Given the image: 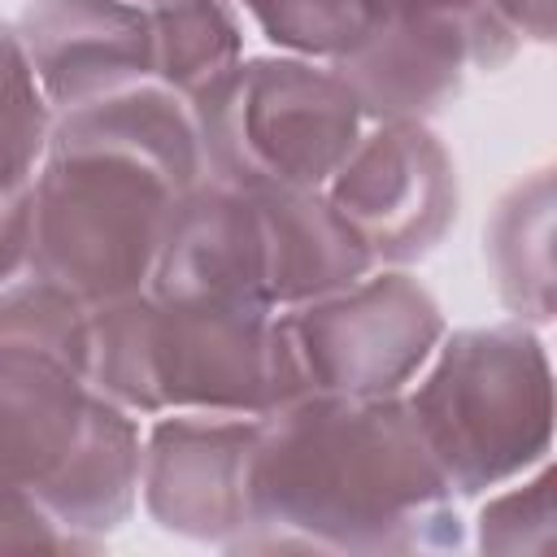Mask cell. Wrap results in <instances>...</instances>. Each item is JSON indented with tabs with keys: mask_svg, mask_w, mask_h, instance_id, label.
Returning <instances> with one entry per match:
<instances>
[{
	"mask_svg": "<svg viewBox=\"0 0 557 557\" xmlns=\"http://www.w3.org/2000/svg\"><path fill=\"white\" fill-rule=\"evenodd\" d=\"M461 548H470V518L405 396L300 392L261 418L248 457V527L222 553Z\"/></svg>",
	"mask_w": 557,
	"mask_h": 557,
	"instance_id": "cell-1",
	"label": "cell"
},
{
	"mask_svg": "<svg viewBox=\"0 0 557 557\" xmlns=\"http://www.w3.org/2000/svg\"><path fill=\"white\" fill-rule=\"evenodd\" d=\"M87 379L139 418L174 409L265 418L305 392L278 309L157 292L96 309Z\"/></svg>",
	"mask_w": 557,
	"mask_h": 557,
	"instance_id": "cell-2",
	"label": "cell"
},
{
	"mask_svg": "<svg viewBox=\"0 0 557 557\" xmlns=\"http://www.w3.org/2000/svg\"><path fill=\"white\" fill-rule=\"evenodd\" d=\"M400 396L461 505L553 457V361L540 326H448Z\"/></svg>",
	"mask_w": 557,
	"mask_h": 557,
	"instance_id": "cell-3",
	"label": "cell"
},
{
	"mask_svg": "<svg viewBox=\"0 0 557 557\" xmlns=\"http://www.w3.org/2000/svg\"><path fill=\"white\" fill-rule=\"evenodd\" d=\"M205 174L248 191L326 187L366 131V109L331 61L248 52L196 100Z\"/></svg>",
	"mask_w": 557,
	"mask_h": 557,
	"instance_id": "cell-4",
	"label": "cell"
},
{
	"mask_svg": "<svg viewBox=\"0 0 557 557\" xmlns=\"http://www.w3.org/2000/svg\"><path fill=\"white\" fill-rule=\"evenodd\" d=\"M178 191L126 152L48 144L30 183L35 265L91 309L148 292Z\"/></svg>",
	"mask_w": 557,
	"mask_h": 557,
	"instance_id": "cell-5",
	"label": "cell"
},
{
	"mask_svg": "<svg viewBox=\"0 0 557 557\" xmlns=\"http://www.w3.org/2000/svg\"><path fill=\"white\" fill-rule=\"evenodd\" d=\"M278 318L305 392L348 396H400L448 331L440 296L405 265H374Z\"/></svg>",
	"mask_w": 557,
	"mask_h": 557,
	"instance_id": "cell-6",
	"label": "cell"
},
{
	"mask_svg": "<svg viewBox=\"0 0 557 557\" xmlns=\"http://www.w3.org/2000/svg\"><path fill=\"white\" fill-rule=\"evenodd\" d=\"M361 231L379 265L418 270L444 248L461 209L457 157L418 117H374L322 187Z\"/></svg>",
	"mask_w": 557,
	"mask_h": 557,
	"instance_id": "cell-7",
	"label": "cell"
},
{
	"mask_svg": "<svg viewBox=\"0 0 557 557\" xmlns=\"http://www.w3.org/2000/svg\"><path fill=\"white\" fill-rule=\"evenodd\" d=\"M261 418L174 409L144 418L139 513L178 540L226 548L248 527V457Z\"/></svg>",
	"mask_w": 557,
	"mask_h": 557,
	"instance_id": "cell-8",
	"label": "cell"
},
{
	"mask_svg": "<svg viewBox=\"0 0 557 557\" xmlns=\"http://www.w3.org/2000/svg\"><path fill=\"white\" fill-rule=\"evenodd\" d=\"M9 22L52 113L157 78L152 9L139 0H22Z\"/></svg>",
	"mask_w": 557,
	"mask_h": 557,
	"instance_id": "cell-9",
	"label": "cell"
},
{
	"mask_svg": "<svg viewBox=\"0 0 557 557\" xmlns=\"http://www.w3.org/2000/svg\"><path fill=\"white\" fill-rule=\"evenodd\" d=\"M157 296L265 305V226L257 191L226 178H196L178 191L152 274Z\"/></svg>",
	"mask_w": 557,
	"mask_h": 557,
	"instance_id": "cell-10",
	"label": "cell"
},
{
	"mask_svg": "<svg viewBox=\"0 0 557 557\" xmlns=\"http://www.w3.org/2000/svg\"><path fill=\"white\" fill-rule=\"evenodd\" d=\"M96 387L52 348L0 339V474L44 487L74 453Z\"/></svg>",
	"mask_w": 557,
	"mask_h": 557,
	"instance_id": "cell-11",
	"label": "cell"
},
{
	"mask_svg": "<svg viewBox=\"0 0 557 557\" xmlns=\"http://www.w3.org/2000/svg\"><path fill=\"white\" fill-rule=\"evenodd\" d=\"M139 461H144V418L96 392L74 453L44 487H35L39 505L70 535L74 553H96L126 522H135Z\"/></svg>",
	"mask_w": 557,
	"mask_h": 557,
	"instance_id": "cell-12",
	"label": "cell"
},
{
	"mask_svg": "<svg viewBox=\"0 0 557 557\" xmlns=\"http://www.w3.org/2000/svg\"><path fill=\"white\" fill-rule=\"evenodd\" d=\"M357 91L366 117H418L435 122L453 109L479 74V52L466 30L370 26L352 52L331 61Z\"/></svg>",
	"mask_w": 557,
	"mask_h": 557,
	"instance_id": "cell-13",
	"label": "cell"
},
{
	"mask_svg": "<svg viewBox=\"0 0 557 557\" xmlns=\"http://www.w3.org/2000/svg\"><path fill=\"white\" fill-rule=\"evenodd\" d=\"M265 226V300L270 309H296L344 292L379 261L361 231L335 209L322 187L257 191Z\"/></svg>",
	"mask_w": 557,
	"mask_h": 557,
	"instance_id": "cell-14",
	"label": "cell"
},
{
	"mask_svg": "<svg viewBox=\"0 0 557 557\" xmlns=\"http://www.w3.org/2000/svg\"><path fill=\"white\" fill-rule=\"evenodd\" d=\"M52 144L74 148H109L126 152L152 170H161L174 187H191L205 178V144L196 104L161 78H144L70 113H57Z\"/></svg>",
	"mask_w": 557,
	"mask_h": 557,
	"instance_id": "cell-15",
	"label": "cell"
},
{
	"mask_svg": "<svg viewBox=\"0 0 557 557\" xmlns=\"http://www.w3.org/2000/svg\"><path fill=\"white\" fill-rule=\"evenodd\" d=\"M553 222H557L553 165H535L496 196L483 226V265L505 318H518L540 331L553 326V309H557Z\"/></svg>",
	"mask_w": 557,
	"mask_h": 557,
	"instance_id": "cell-16",
	"label": "cell"
},
{
	"mask_svg": "<svg viewBox=\"0 0 557 557\" xmlns=\"http://www.w3.org/2000/svg\"><path fill=\"white\" fill-rule=\"evenodd\" d=\"M157 78L196 100L248 57V22L235 0H161L152 4Z\"/></svg>",
	"mask_w": 557,
	"mask_h": 557,
	"instance_id": "cell-17",
	"label": "cell"
},
{
	"mask_svg": "<svg viewBox=\"0 0 557 557\" xmlns=\"http://www.w3.org/2000/svg\"><path fill=\"white\" fill-rule=\"evenodd\" d=\"M52 104L44 100L13 22L0 17V209L35 183L52 144Z\"/></svg>",
	"mask_w": 557,
	"mask_h": 557,
	"instance_id": "cell-18",
	"label": "cell"
},
{
	"mask_svg": "<svg viewBox=\"0 0 557 557\" xmlns=\"http://www.w3.org/2000/svg\"><path fill=\"white\" fill-rule=\"evenodd\" d=\"M91 322L96 309L57 278H48L39 265H30L9 287H0V339L52 348L65 361H74L83 374L91 357Z\"/></svg>",
	"mask_w": 557,
	"mask_h": 557,
	"instance_id": "cell-19",
	"label": "cell"
},
{
	"mask_svg": "<svg viewBox=\"0 0 557 557\" xmlns=\"http://www.w3.org/2000/svg\"><path fill=\"white\" fill-rule=\"evenodd\" d=\"M470 518V548L492 557H548L557 540L553 457L535 470L483 492Z\"/></svg>",
	"mask_w": 557,
	"mask_h": 557,
	"instance_id": "cell-20",
	"label": "cell"
},
{
	"mask_svg": "<svg viewBox=\"0 0 557 557\" xmlns=\"http://www.w3.org/2000/svg\"><path fill=\"white\" fill-rule=\"evenodd\" d=\"M235 9L265 48L313 61H339L370 30L361 0H235Z\"/></svg>",
	"mask_w": 557,
	"mask_h": 557,
	"instance_id": "cell-21",
	"label": "cell"
},
{
	"mask_svg": "<svg viewBox=\"0 0 557 557\" xmlns=\"http://www.w3.org/2000/svg\"><path fill=\"white\" fill-rule=\"evenodd\" d=\"M370 26L466 30L479 52V74H500L527 44L505 26L492 0H361Z\"/></svg>",
	"mask_w": 557,
	"mask_h": 557,
	"instance_id": "cell-22",
	"label": "cell"
},
{
	"mask_svg": "<svg viewBox=\"0 0 557 557\" xmlns=\"http://www.w3.org/2000/svg\"><path fill=\"white\" fill-rule=\"evenodd\" d=\"M0 548H52L74 553L70 535L57 527V518L39 505V496L13 479L0 474Z\"/></svg>",
	"mask_w": 557,
	"mask_h": 557,
	"instance_id": "cell-23",
	"label": "cell"
},
{
	"mask_svg": "<svg viewBox=\"0 0 557 557\" xmlns=\"http://www.w3.org/2000/svg\"><path fill=\"white\" fill-rule=\"evenodd\" d=\"M35 265V231H30V187L0 209V287L22 278Z\"/></svg>",
	"mask_w": 557,
	"mask_h": 557,
	"instance_id": "cell-24",
	"label": "cell"
},
{
	"mask_svg": "<svg viewBox=\"0 0 557 557\" xmlns=\"http://www.w3.org/2000/svg\"><path fill=\"white\" fill-rule=\"evenodd\" d=\"M496 13L505 17V26L522 39V44H535V48H548L553 44V30H557V0H492Z\"/></svg>",
	"mask_w": 557,
	"mask_h": 557,
	"instance_id": "cell-25",
	"label": "cell"
},
{
	"mask_svg": "<svg viewBox=\"0 0 557 557\" xmlns=\"http://www.w3.org/2000/svg\"><path fill=\"white\" fill-rule=\"evenodd\" d=\"M139 4H148V9H152V4H161V0H139Z\"/></svg>",
	"mask_w": 557,
	"mask_h": 557,
	"instance_id": "cell-26",
	"label": "cell"
}]
</instances>
